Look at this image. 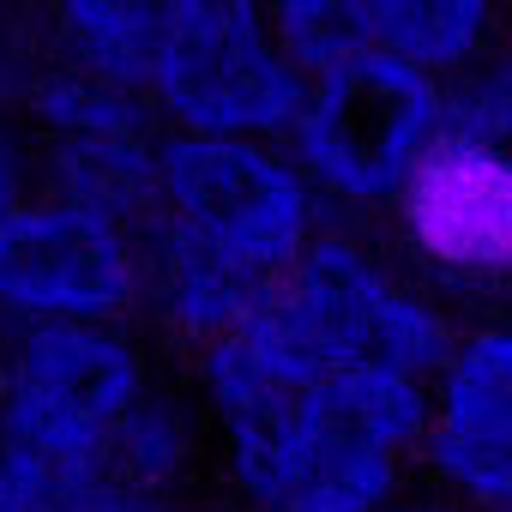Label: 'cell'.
<instances>
[{"label":"cell","instance_id":"cell-1","mask_svg":"<svg viewBox=\"0 0 512 512\" xmlns=\"http://www.w3.org/2000/svg\"><path fill=\"white\" fill-rule=\"evenodd\" d=\"M211 452L247 512H386L416 494L428 386L350 368L296 380L241 332L193 356Z\"/></svg>","mask_w":512,"mask_h":512},{"label":"cell","instance_id":"cell-20","mask_svg":"<svg viewBox=\"0 0 512 512\" xmlns=\"http://www.w3.org/2000/svg\"><path fill=\"white\" fill-rule=\"evenodd\" d=\"M0 512H49V506L31 494V482L7 464V452H0Z\"/></svg>","mask_w":512,"mask_h":512},{"label":"cell","instance_id":"cell-6","mask_svg":"<svg viewBox=\"0 0 512 512\" xmlns=\"http://www.w3.org/2000/svg\"><path fill=\"white\" fill-rule=\"evenodd\" d=\"M308 79L278 49L272 13L247 0H169L157 7V55L145 109L181 139H266L284 145Z\"/></svg>","mask_w":512,"mask_h":512},{"label":"cell","instance_id":"cell-22","mask_svg":"<svg viewBox=\"0 0 512 512\" xmlns=\"http://www.w3.org/2000/svg\"><path fill=\"white\" fill-rule=\"evenodd\" d=\"M494 512H512V506H494Z\"/></svg>","mask_w":512,"mask_h":512},{"label":"cell","instance_id":"cell-3","mask_svg":"<svg viewBox=\"0 0 512 512\" xmlns=\"http://www.w3.org/2000/svg\"><path fill=\"white\" fill-rule=\"evenodd\" d=\"M157 380L133 326L0 332V452L49 512L109 482L121 416Z\"/></svg>","mask_w":512,"mask_h":512},{"label":"cell","instance_id":"cell-14","mask_svg":"<svg viewBox=\"0 0 512 512\" xmlns=\"http://www.w3.org/2000/svg\"><path fill=\"white\" fill-rule=\"evenodd\" d=\"M43 61L73 67L97 85L145 97L151 55H157V7L151 0H73L43 13Z\"/></svg>","mask_w":512,"mask_h":512},{"label":"cell","instance_id":"cell-17","mask_svg":"<svg viewBox=\"0 0 512 512\" xmlns=\"http://www.w3.org/2000/svg\"><path fill=\"white\" fill-rule=\"evenodd\" d=\"M446 127L512 151V37H500L470 73L446 85Z\"/></svg>","mask_w":512,"mask_h":512},{"label":"cell","instance_id":"cell-13","mask_svg":"<svg viewBox=\"0 0 512 512\" xmlns=\"http://www.w3.org/2000/svg\"><path fill=\"white\" fill-rule=\"evenodd\" d=\"M211 452V428H205V410L187 386H169V380H151L139 392V404L121 416L115 428V446H109V482L121 488H139V494H169L181 500L199 476Z\"/></svg>","mask_w":512,"mask_h":512},{"label":"cell","instance_id":"cell-12","mask_svg":"<svg viewBox=\"0 0 512 512\" xmlns=\"http://www.w3.org/2000/svg\"><path fill=\"white\" fill-rule=\"evenodd\" d=\"M500 37H506L500 13L476 7V0H362L368 55H386L434 85L470 73Z\"/></svg>","mask_w":512,"mask_h":512},{"label":"cell","instance_id":"cell-15","mask_svg":"<svg viewBox=\"0 0 512 512\" xmlns=\"http://www.w3.org/2000/svg\"><path fill=\"white\" fill-rule=\"evenodd\" d=\"M13 97L37 133V145L49 139H103V133H157L145 97H127L115 85H97L73 67L37 61L13 79Z\"/></svg>","mask_w":512,"mask_h":512},{"label":"cell","instance_id":"cell-10","mask_svg":"<svg viewBox=\"0 0 512 512\" xmlns=\"http://www.w3.org/2000/svg\"><path fill=\"white\" fill-rule=\"evenodd\" d=\"M157 139L163 133H103L31 145L37 193L145 235V223L157 217Z\"/></svg>","mask_w":512,"mask_h":512},{"label":"cell","instance_id":"cell-8","mask_svg":"<svg viewBox=\"0 0 512 512\" xmlns=\"http://www.w3.org/2000/svg\"><path fill=\"white\" fill-rule=\"evenodd\" d=\"M404 260L446 290H512V151L440 133L392 205Z\"/></svg>","mask_w":512,"mask_h":512},{"label":"cell","instance_id":"cell-9","mask_svg":"<svg viewBox=\"0 0 512 512\" xmlns=\"http://www.w3.org/2000/svg\"><path fill=\"white\" fill-rule=\"evenodd\" d=\"M416 482L458 512L512 506V320L458 326L428 380Z\"/></svg>","mask_w":512,"mask_h":512},{"label":"cell","instance_id":"cell-11","mask_svg":"<svg viewBox=\"0 0 512 512\" xmlns=\"http://www.w3.org/2000/svg\"><path fill=\"white\" fill-rule=\"evenodd\" d=\"M139 241H145V302H139V314L163 338H175L187 356H199V350L223 344L229 332H241L247 314L260 308V296H266L260 284H247L229 266L181 247L175 235L145 229Z\"/></svg>","mask_w":512,"mask_h":512},{"label":"cell","instance_id":"cell-18","mask_svg":"<svg viewBox=\"0 0 512 512\" xmlns=\"http://www.w3.org/2000/svg\"><path fill=\"white\" fill-rule=\"evenodd\" d=\"M37 193V163H31V139H19L13 127H0V223H7L25 199Z\"/></svg>","mask_w":512,"mask_h":512},{"label":"cell","instance_id":"cell-19","mask_svg":"<svg viewBox=\"0 0 512 512\" xmlns=\"http://www.w3.org/2000/svg\"><path fill=\"white\" fill-rule=\"evenodd\" d=\"M67 512H193V506H187V500H169V494H139V488L103 482V488H91L85 500H73Z\"/></svg>","mask_w":512,"mask_h":512},{"label":"cell","instance_id":"cell-16","mask_svg":"<svg viewBox=\"0 0 512 512\" xmlns=\"http://www.w3.org/2000/svg\"><path fill=\"white\" fill-rule=\"evenodd\" d=\"M278 49L290 55V67L302 79H320L356 55H368L362 43V0H290L272 13Z\"/></svg>","mask_w":512,"mask_h":512},{"label":"cell","instance_id":"cell-5","mask_svg":"<svg viewBox=\"0 0 512 512\" xmlns=\"http://www.w3.org/2000/svg\"><path fill=\"white\" fill-rule=\"evenodd\" d=\"M229 266L247 284L284 278L326 229V211L284 145L266 139H157V217L145 223Z\"/></svg>","mask_w":512,"mask_h":512},{"label":"cell","instance_id":"cell-4","mask_svg":"<svg viewBox=\"0 0 512 512\" xmlns=\"http://www.w3.org/2000/svg\"><path fill=\"white\" fill-rule=\"evenodd\" d=\"M440 133H446V85L386 55H356L308 79L284 151L314 187L326 223H356V217H392L404 181L416 175V163Z\"/></svg>","mask_w":512,"mask_h":512},{"label":"cell","instance_id":"cell-2","mask_svg":"<svg viewBox=\"0 0 512 512\" xmlns=\"http://www.w3.org/2000/svg\"><path fill=\"white\" fill-rule=\"evenodd\" d=\"M241 338L296 380L386 368L428 386L458 344V320L356 223H326L302 260L266 284Z\"/></svg>","mask_w":512,"mask_h":512},{"label":"cell","instance_id":"cell-7","mask_svg":"<svg viewBox=\"0 0 512 512\" xmlns=\"http://www.w3.org/2000/svg\"><path fill=\"white\" fill-rule=\"evenodd\" d=\"M145 302V241L121 223L31 193L0 223V332L133 326Z\"/></svg>","mask_w":512,"mask_h":512},{"label":"cell","instance_id":"cell-21","mask_svg":"<svg viewBox=\"0 0 512 512\" xmlns=\"http://www.w3.org/2000/svg\"><path fill=\"white\" fill-rule=\"evenodd\" d=\"M386 512H458V506H446L440 494H428V488H416V494H404L398 506H386Z\"/></svg>","mask_w":512,"mask_h":512}]
</instances>
